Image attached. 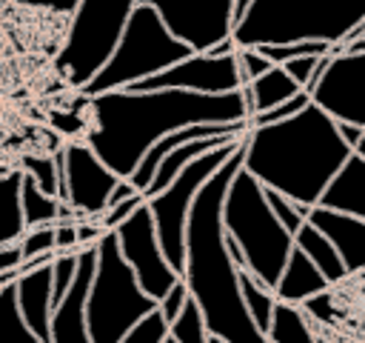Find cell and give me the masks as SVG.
<instances>
[{
    "label": "cell",
    "mask_w": 365,
    "mask_h": 343,
    "mask_svg": "<svg viewBox=\"0 0 365 343\" xmlns=\"http://www.w3.org/2000/svg\"><path fill=\"white\" fill-rule=\"evenodd\" d=\"M140 0H80L68 17L66 40L54 57L66 83L80 91L108 60L114 43Z\"/></svg>",
    "instance_id": "ba28073f"
},
{
    "label": "cell",
    "mask_w": 365,
    "mask_h": 343,
    "mask_svg": "<svg viewBox=\"0 0 365 343\" xmlns=\"http://www.w3.org/2000/svg\"><path fill=\"white\" fill-rule=\"evenodd\" d=\"M168 332H171V323L163 317L160 309H154V312H148L143 320H137V323L120 337V343H163V340L168 337Z\"/></svg>",
    "instance_id": "f1b7e54d"
},
{
    "label": "cell",
    "mask_w": 365,
    "mask_h": 343,
    "mask_svg": "<svg viewBox=\"0 0 365 343\" xmlns=\"http://www.w3.org/2000/svg\"><path fill=\"white\" fill-rule=\"evenodd\" d=\"M265 337L271 343H319L305 309L297 303H285V300H277Z\"/></svg>",
    "instance_id": "cb8c5ba5"
},
{
    "label": "cell",
    "mask_w": 365,
    "mask_h": 343,
    "mask_svg": "<svg viewBox=\"0 0 365 343\" xmlns=\"http://www.w3.org/2000/svg\"><path fill=\"white\" fill-rule=\"evenodd\" d=\"M194 51H211L234 31V0H140Z\"/></svg>",
    "instance_id": "8fae6325"
},
{
    "label": "cell",
    "mask_w": 365,
    "mask_h": 343,
    "mask_svg": "<svg viewBox=\"0 0 365 343\" xmlns=\"http://www.w3.org/2000/svg\"><path fill=\"white\" fill-rule=\"evenodd\" d=\"M240 166L242 143L197 192L185 223V263L180 277L194 303L200 306L208 334L222 337L228 343H265L268 337L257 329L242 303L240 266L228 252L222 226L225 192Z\"/></svg>",
    "instance_id": "7a4b0ae2"
},
{
    "label": "cell",
    "mask_w": 365,
    "mask_h": 343,
    "mask_svg": "<svg viewBox=\"0 0 365 343\" xmlns=\"http://www.w3.org/2000/svg\"><path fill=\"white\" fill-rule=\"evenodd\" d=\"M168 334L174 337V343H208V329H205L202 312L194 303V297L185 300V306L177 314V320L171 323V332Z\"/></svg>",
    "instance_id": "83f0119b"
},
{
    "label": "cell",
    "mask_w": 365,
    "mask_h": 343,
    "mask_svg": "<svg viewBox=\"0 0 365 343\" xmlns=\"http://www.w3.org/2000/svg\"><path fill=\"white\" fill-rule=\"evenodd\" d=\"M336 126H339V134H342V140H345L351 149L356 146V140H359V137H362V131H365L362 126H354V123H336Z\"/></svg>",
    "instance_id": "7bdbcfd3"
},
{
    "label": "cell",
    "mask_w": 365,
    "mask_h": 343,
    "mask_svg": "<svg viewBox=\"0 0 365 343\" xmlns=\"http://www.w3.org/2000/svg\"><path fill=\"white\" fill-rule=\"evenodd\" d=\"M191 294H188V289H185V283H182V277L157 300V309L163 312V317L168 320V323H174L177 320V314L182 312V306H185V300H188Z\"/></svg>",
    "instance_id": "8d00e7d4"
},
{
    "label": "cell",
    "mask_w": 365,
    "mask_h": 343,
    "mask_svg": "<svg viewBox=\"0 0 365 343\" xmlns=\"http://www.w3.org/2000/svg\"><path fill=\"white\" fill-rule=\"evenodd\" d=\"M294 246H299V249L311 257V263L325 274V280H328L331 286H336V283H342L345 277H351L348 269H345V263H342V257H339V252L334 249V243H331L314 223H308V217H305V223L294 232Z\"/></svg>",
    "instance_id": "7402d4cb"
},
{
    "label": "cell",
    "mask_w": 365,
    "mask_h": 343,
    "mask_svg": "<svg viewBox=\"0 0 365 343\" xmlns=\"http://www.w3.org/2000/svg\"><path fill=\"white\" fill-rule=\"evenodd\" d=\"M334 300H331V289H325V292H319V294H314V297H308L305 303H299L302 309H305V314L308 317H317V320H322V323H328L331 317H334V306H331Z\"/></svg>",
    "instance_id": "f35d334b"
},
{
    "label": "cell",
    "mask_w": 365,
    "mask_h": 343,
    "mask_svg": "<svg viewBox=\"0 0 365 343\" xmlns=\"http://www.w3.org/2000/svg\"><path fill=\"white\" fill-rule=\"evenodd\" d=\"M20 6H29V9H46V11H54V14H74V9L80 6V0H14Z\"/></svg>",
    "instance_id": "60d3db41"
},
{
    "label": "cell",
    "mask_w": 365,
    "mask_h": 343,
    "mask_svg": "<svg viewBox=\"0 0 365 343\" xmlns=\"http://www.w3.org/2000/svg\"><path fill=\"white\" fill-rule=\"evenodd\" d=\"M297 91H302V86L282 66H271L268 71H262L259 77H254L242 86V94H245V103H248V117L285 103Z\"/></svg>",
    "instance_id": "ffe728a7"
},
{
    "label": "cell",
    "mask_w": 365,
    "mask_h": 343,
    "mask_svg": "<svg viewBox=\"0 0 365 343\" xmlns=\"http://www.w3.org/2000/svg\"><path fill=\"white\" fill-rule=\"evenodd\" d=\"M145 197L143 194H134V197H128V200H120V203H114V206H108V209H103L100 214H97V220H100V226L106 229V232H111V229H117L140 203H143Z\"/></svg>",
    "instance_id": "d590c367"
},
{
    "label": "cell",
    "mask_w": 365,
    "mask_h": 343,
    "mask_svg": "<svg viewBox=\"0 0 365 343\" xmlns=\"http://www.w3.org/2000/svg\"><path fill=\"white\" fill-rule=\"evenodd\" d=\"M240 143H242V137L231 140V143H222L217 149H208L205 154H200L188 166H182V172L163 192L145 197V203L151 209V217H154L160 249H163L165 260L171 263V269L177 274L182 272V263H185V223H188L191 203H194L197 192L202 189V183L234 154V149Z\"/></svg>",
    "instance_id": "9c48e42d"
},
{
    "label": "cell",
    "mask_w": 365,
    "mask_h": 343,
    "mask_svg": "<svg viewBox=\"0 0 365 343\" xmlns=\"http://www.w3.org/2000/svg\"><path fill=\"white\" fill-rule=\"evenodd\" d=\"M308 103H311V94L302 89V91H297L294 97H288L285 103H279V106H274V109H268V111H257V114H251V117H248V126H268V123H279V120H285V117L297 114L299 109H305Z\"/></svg>",
    "instance_id": "836d02e7"
},
{
    "label": "cell",
    "mask_w": 365,
    "mask_h": 343,
    "mask_svg": "<svg viewBox=\"0 0 365 343\" xmlns=\"http://www.w3.org/2000/svg\"><path fill=\"white\" fill-rule=\"evenodd\" d=\"M20 249H23V260L43 257V254H57L54 252V223L26 229L23 237H20Z\"/></svg>",
    "instance_id": "d6a6232c"
},
{
    "label": "cell",
    "mask_w": 365,
    "mask_h": 343,
    "mask_svg": "<svg viewBox=\"0 0 365 343\" xmlns=\"http://www.w3.org/2000/svg\"><path fill=\"white\" fill-rule=\"evenodd\" d=\"M222 226L242 254V269L274 289L294 249V234L271 212L262 183L242 166L225 192Z\"/></svg>",
    "instance_id": "5b68a950"
},
{
    "label": "cell",
    "mask_w": 365,
    "mask_h": 343,
    "mask_svg": "<svg viewBox=\"0 0 365 343\" xmlns=\"http://www.w3.org/2000/svg\"><path fill=\"white\" fill-rule=\"evenodd\" d=\"M163 343H174V337H171V334H168V337H165V340H163Z\"/></svg>",
    "instance_id": "681fc988"
},
{
    "label": "cell",
    "mask_w": 365,
    "mask_h": 343,
    "mask_svg": "<svg viewBox=\"0 0 365 343\" xmlns=\"http://www.w3.org/2000/svg\"><path fill=\"white\" fill-rule=\"evenodd\" d=\"M319 60H322V54H299V57H291V60H285L282 63V69L305 89L308 83H311V77H314V69L319 66Z\"/></svg>",
    "instance_id": "74e56055"
},
{
    "label": "cell",
    "mask_w": 365,
    "mask_h": 343,
    "mask_svg": "<svg viewBox=\"0 0 365 343\" xmlns=\"http://www.w3.org/2000/svg\"><path fill=\"white\" fill-rule=\"evenodd\" d=\"M265 189V186H262ZM265 200H268V206H271V212L277 214V220L294 234L302 223H305V217H308V206H299V203H294L291 197H285L282 192H274V189H265Z\"/></svg>",
    "instance_id": "4dcf8cb0"
},
{
    "label": "cell",
    "mask_w": 365,
    "mask_h": 343,
    "mask_svg": "<svg viewBox=\"0 0 365 343\" xmlns=\"http://www.w3.org/2000/svg\"><path fill=\"white\" fill-rule=\"evenodd\" d=\"M20 203H23V220H26V229L46 226V223H57V220H80L68 203H63L60 197L43 192L29 174H23Z\"/></svg>",
    "instance_id": "603a6c76"
},
{
    "label": "cell",
    "mask_w": 365,
    "mask_h": 343,
    "mask_svg": "<svg viewBox=\"0 0 365 343\" xmlns=\"http://www.w3.org/2000/svg\"><path fill=\"white\" fill-rule=\"evenodd\" d=\"M208 343H228V340H222V337H214V334H208Z\"/></svg>",
    "instance_id": "c3c4849f"
},
{
    "label": "cell",
    "mask_w": 365,
    "mask_h": 343,
    "mask_svg": "<svg viewBox=\"0 0 365 343\" xmlns=\"http://www.w3.org/2000/svg\"><path fill=\"white\" fill-rule=\"evenodd\" d=\"M365 23V0H251L234 23L237 49L322 40L331 49L348 43Z\"/></svg>",
    "instance_id": "277c9868"
},
{
    "label": "cell",
    "mask_w": 365,
    "mask_h": 343,
    "mask_svg": "<svg viewBox=\"0 0 365 343\" xmlns=\"http://www.w3.org/2000/svg\"><path fill=\"white\" fill-rule=\"evenodd\" d=\"M117 243L120 252L125 257V263L131 266V272L137 274L140 286L145 294H151L154 300H160L177 280L180 274L171 269V263L165 260L160 240H157V229H154V217L148 203L143 200L117 229Z\"/></svg>",
    "instance_id": "30bf717a"
},
{
    "label": "cell",
    "mask_w": 365,
    "mask_h": 343,
    "mask_svg": "<svg viewBox=\"0 0 365 343\" xmlns=\"http://www.w3.org/2000/svg\"><path fill=\"white\" fill-rule=\"evenodd\" d=\"M351 151L336 120L317 103H308L279 123L248 126L242 137V169L265 189L282 192L311 209Z\"/></svg>",
    "instance_id": "3957f363"
},
{
    "label": "cell",
    "mask_w": 365,
    "mask_h": 343,
    "mask_svg": "<svg viewBox=\"0 0 365 343\" xmlns=\"http://www.w3.org/2000/svg\"><path fill=\"white\" fill-rule=\"evenodd\" d=\"M191 51V46H185L165 29V23L151 6L137 3L114 43V51L100 66V71L80 89V94L91 97L100 91L131 89L134 83L188 57Z\"/></svg>",
    "instance_id": "8992f818"
},
{
    "label": "cell",
    "mask_w": 365,
    "mask_h": 343,
    "mask_svg": "<svg viewBox=\"0 0 365 343\" xmlns=\"http://www.w3.org/2000/svg\"><path fill=\"white\" fill-rule=\"evenodd\" d=\"M0 343H46L26 326V320L17 309V300H14L11 280L6 286H0Z\"/></svg>",
    "instance_id": "4316f807"
},
{
    "label": "cell",
    "mask_w": 365,
    "mask_h": 343,
    "mask_svg": "<svg viewBox=\"0 0 365 343\" xmlns=\"http://www.w3.org/2000/svg\"><path fill=\"white\" fill-rule=\"evenodd\" d=\"M97 266V243L80 249L77 274L68 286V292L54 303L51 309V326H48V343H91L88 320H86V297Z\"/></svg>",
    "instance_id": "9a60e30c"
},
{
    "label": "cell",
    "mask_w": 365,
    "mask_h": 343,
    "mask_svg": "<svg viewBox=\"0 0 365 343\" xmlns=\"http://www.w3.org/2000/svg\"><path fill=\"white\" fill-rule=\"evenodd\" d=\"M17 277V272H6V274H0V286H6L9 280H14Z\"/></svg>",
    "instance_id": "bcb514c9"
},
{
    "label": "cell",
    "mask_w": 365,
    "mask_h": 343,
    "mask_svg": "<svg viewBox=\"0 0 365 343\" xmlns=\"http://www.w3.org/2000/svg\"><path fill=\"white\" fill-rule=\"evenodd\" d=\"M325 289H334V286L311 263V257L299 246H294L288 260H285V269H282V274H279V280L274 286V297L299 306V303H305L308 297H314V294H319Z\"/></svg>",
    "instance_id": "d6986e66"
},
{
    "label": "cell",
    "mask_w": 365,
    "mask_h": 343,
    "mask_svg": "<svg viewBox=\"0 0 365 343\" xmlns=\"http://www.w3.org/2000/svg\"><path fill=\"white\" fill-rule=\"evenodd\" d=\"M248 6H251V0H234V23L245 14V9H248Z\"/></svg>",
    "instance_id": "ee69618b"
},
{
    "label": "cell",
    "mask_w": 365,
    "mask_h": 343,
    "mask_svg": "<svg viewBox=\"0 0 365 343\" xmlns=\"http://www.w3.org/2000/svg\"><path fill=\"white\" fill-rule=\"evenodd\" d=\"M354 37H365V23H362V26L356 29V34H354ZM354 37H351V40H354Z\"/></svg>",
    "instance_id": "7dc6e473"
},
{
    "label": "cell",
    "mask_w": 365,
    "mask_h": 343,
    "mask_svg": "<svg viewBox=\"0 0 365 343\" xmlns=\"http://www.w3.org/2000/svg\"><path fill=\"white\" fill-rule=\"evenodd\" d=\"M77 260H80V249L54 254V260H51V300L54 303H60V297L68 292V286L77 274Z\"/></svg>",
    "instance_id": "1f68e13d"
},
{
    "label": "cell",
    "mask_w": 365,
    "mask_h": 343,
    "mask_svg": "<svg viewBox=\"0 0 365 343\" xmlns=\"http://www.w3.org/2000/svg\"><path fill=\"white\" fill-rule=\"evenodd\" d=\"M317 206L345 212V214L365 220V157L351 151L345 157V163L336 169V174L328 180Z\"/></svg>",
    "instance_id": "ac0fdd59"
},
{
    "label": "cell",
    "mask_w": 365,
    "mask_h": 343,
    "mask_svg": "<svg viewBox=\"0 0 365 343\" xmlns=\"http://www.w3.org/2000/svg\"><path fill=\"white\" fill-rule=\"evenodd\" d=\"M63 154V186L60 200L74 209V214L97 217L108 206V194L117 186V174L97 157L86 140H71L60 146Z\"/></svg>",
    "instance_id": "7c38bea8"
},
{
    "label": "cell",
    "mask_w": 365,
    "mask_h": 343,
    "mask_svg": "<svg viewBox=\"0 0 365 343\" xmlns=\"http://www.w3.org/2000/svg\"><path fill=\"white\" fill-rule=\"evenodd\" d=\"M20 189H23V172L20 169L0 174V246L17 243L26 232Z\"/></svg>",
    "instance_id": "d4e9b609"
},
{
    "label": "cell",
    "mask_w": 365,
    "mask_h": 343,
    "mask_svg": "<svg viewBox=\"0 0 365 343\" xmlns=\"http://www.w3.org/2000/svg\"><path fill=\"white\" fill-rule=\"evenodd\" d=\"M308 223H314L339 252L348 274H359L365 272V220L345 214V212H334L325 206H311L308 209Z\"/></svg>",
    "instance_id": "e0dca14e"
},
{
    "label": "cell",
    "mask_w": 365,
    "mask_h": 343,
    "mask_svg": "<svg viewBox=\"0 0 365 343\" xmlns=\"http://www.w3.org/2000/svg\"><path fill=\"white\" fill-rule=\"evenodd\" d=\"M20 266H23L20 240H17V243H3V246H0V274H6V272H20Z\"/></svg>",
    "instance_id": "b9f144b4"
},
{
    "label": "cell",
    "mask_w": 365,
    "mask_h": 343,
    "mask_svg": "<svg viewBox=\"0 0 365 343\" xmlns=\"http://www.w3.org/2000/svg\"><path fill=\"white\" fill-rule=\"evenodd\" d=\"M242 71L237 63V51L231 54H211V51H191L188 57L177 60L174 66L134 83L137 91L154 89H182V91H202V94H222L242 89Z\"/></svg>",
    "instance_id": "5bb4252c"
},
{
    "label": "cell",
    "mask_w": 365,
    "mask_h": 343,
    "mask_svg": "<svg viewBox=\"0 0 365 343\" xmlns=\"http://www.w3.org/2000/svg\"><path fill=\"white\" fill-rule=\"evenodd\" d=\"M242 120H248V103L242 89L222 94L182 89H114L86 97L83 140L117 177H131L143 154L168 131L194 123Z\"/></svg>",
    "instance_id": "6da1fadb"
},
{
    "label": "cell",
    "mask_w": 365,
    "mask_h": 343,
    "mask_svg": "<svg viewBox=\"0 0 365 343\" xmlns=\"http://www.w3.org/2000/svg\"><path fill=\"white\" fill-rule=\"evenodd\" d=\"M231 140H240V137H231V134H214V137H194V140H185V143L174 146V149L165 151V157L160 160V166H157V172H154V177H151V183H148V189L143 192V197H151V194L163 192V189L182 172V166H188L194 157L205 154L208 149H217V146L231 143Z\"/></svg>",
    "instance_id": "44dd1931"
},
{
    "label": "cell",
    "mask_w": 365,
    "mask_h": 343,
    "mask_svg": "<svg viewBox=\"0 0 365 343\" xmlns=\"http://www.w3.org/2000/svg\"><path fill=\"white\" fill-rule=\"evenodd\" d=\"M23 174H29L43 192H48V194H54V197H60V177H57V160H54V154L48 157H43V154H29V157H23V169H20Z\"/></svg>",
    "instance_id": "f546056e"
},
{
    "label": "cell",
    "mask_w": 365,
    "mask_h": 343,
    "mask_svg": "<svg viewBox=\"0 0 365 343\" xmlns=\"http://www.w3.org/2000/svg\"><path fill=\"white\" fill-rule=\"evenodd\" d=\"M308 94L336 123L365 129V51H331L325 71Z\"/></svg>",
    "instance_id": "4fadbf2b"
},
{
    "label": "cell",
    "mask_w": 365,
    "mask_h": 343,
    "mask_svg": "<svg viewBox=\"0 0 365 343\" xmlns=\"http://www.w3.org/2000/svg\"><path fill=\"white\" fill-rule=\"evenodd\" d=\"M237 63H240V71H242V80L248 83V80H254V77H259L262 71H268L274 63L259 51V49H254V46H245V49H237Z\"/></svg>",
    "instance_id": "e575fe53"
},
{
    "label": "cell",
    "mask_w": 365,
    "mask_h": 343,
    "mask_svg": "<svg viewBox=\"0 0 365 343\" xmlns=\"http://www.w3.org/2000/svg\"><path fill=\"white\" fill-rule=\"evenodd\" d=\"M354 151H356L359 157H365V131H362V137L356 140V146H354Z\"/></svg>",
    "instance_id": "f6af8a7d"
},
{
    "label": "cell",
    "mask_w": 365,
    "mask_h": 343,
    "mask_svg": "<svg viewBox=\"0 0 365 343\" xmlns=\"http://www.w3.org/2000/svg\"><path fill=\"white\" fill-rule=\"evenodd\" d=\"M240 292H242V303H245L251 320L265 334L268 323H271V314H274V306H277L274 289H268L262 280H257L248 269H240Z\"/></svg>",
    "instance_id": "484cf974"
},
{
    "label": "cell",
    "mask_w": 365,
    "mask_h": 343,
    "mask_svg": "<svg viewBox=\"0 0 365 343\" xmlns=\"http://www.w3.org/2000/svg\"><path fill=\"white\" fill-rule=\"evenodd\" d=\"M51 260L54 254H43V257H31L23 260L17 277L11 280L14 286V300L17 309L26 320V326L48 343V326H51Z\"/></svg>",
    "instance_id": "2e32d148"
},
{
    "label": "cell",
    "mask_w": 365,
    "mask_h": 343,
    "mask_svg": "<svg viewBox=\"0 0 365 343\" xmlns=\"http://www.w3.org/2000/svg\"><path fill=\"white\" fill-rule=\"evenodd\" d=\"M157 309V300L143 292L137 274L125 263L114 229L97 240V266L86 297V320L91 343H120V337Z\"/></svg>",
    "instance_id": "52a82bcc"
},
{
    "label": "cell",
    "mask_w": 365,
    "mask_h": 343,
    "mask_svg": "<svg viewBox=\"0 0 365 343\" xmlns=\"http://www.w3.org/2000/svg\"><path fill=\"white\" fill-rule=\"evenodd\" d=\"M80 249L77 243V220H57L54 223V252Z\"/></svg>",
    "instance_id": "ab89813d"
}]
</instances>
